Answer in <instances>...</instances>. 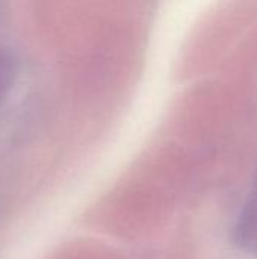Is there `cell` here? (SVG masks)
Returning <instances> with one entry per match:
<instances>
[{
    "instance_id": "6da1fadb",
    "label": "cell",
    "mask_w": 257,
    "mask_h": 259,
    "mask_svg": "<svg viewBox=\"0 0 257 259\" xmlns=\"http://www.w3.org/2000/svg\"><path fill=\"white\" fill-rule=\"evenodd\" d=\"M236 237L250 252L257 253V185L239 217Z\"/></svg>"
},
{
    "instance_id": "7a4b0ae2",
    "label": "cell",
    "mask_w": 257,
    "mask_h": 259,
    "mask_svg": "<svg viewBox=\"0 0 257 259\" xmlns=\"http://www.w3.org/2000/svg\"><path fill=\"white\" fill-rule=\"evenodd\" d=\"M17 76V67L12 55L0 47V105L8 99Z\"/></svg>"
}]
</instances>
